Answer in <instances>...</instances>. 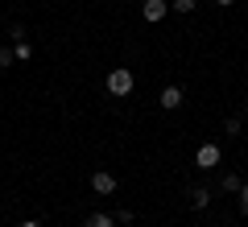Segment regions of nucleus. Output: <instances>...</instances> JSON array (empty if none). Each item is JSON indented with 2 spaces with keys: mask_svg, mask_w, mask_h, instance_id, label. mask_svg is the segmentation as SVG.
Instances as JSON below:
<instances>
[{
  "mask_svg": "<svg viewBox=\"0 0 248 227\" xmlns=\"http://www.w3.org/2000/svg\"><path fill=\"white\" fill-rule=\"evenodd\" d=\"M133 87H137V79H133V70L128 66H116L112 75H108V91H112V95H133Z\"/></svg>",
  "mask_w": 248,
  "mask_h": 227,
  "instance_id": "nucleus-1",
  "label": "nucleus"
},
{
  "mask_svg": "<svg viewBox=\"0 0 248 227\" xmlns=\"http://www.w3.org/2000/svg\"><path fill=\"white\" fill-rule=\"evenodd\" d=\"M166 13H170V0H145V4H141V17L149 21V25H157Z\"/></svg>",
  "mask_w": 248,
  "mask_h": 227,
  "instance_id": "nucleus-2",
  "label": "nucleus"
},
{
  "mask_svg": "<svg viewBox=\"0 0 248 227\" xmlns=\"http://www.w3.org/2000/svg\"><path fill=\"white\" fill-rule=\"evenodd\" d=\"M195 166H199V169H215V166H219V145H199Z\"/></svg>",
  "mask_w": 248,
  "mask_h": 227,
  "instance_id": "nucleus-3",
  "label": "nucleus"
},
{
  "mask_svg": "<svg viewBox=\"0 0 248 227\" xmlns=\"http://www.w3.org/2000/svg\"><path fill=\"white\" fill-rule=\"evenodd\" d=\"M182 99H186V95H182V87H174V83H170V87L157 95V104L166 107V112H178V107H182Z\"/></svg>",
  "mask_w": 248,
  "mask_h": 227,
  "instance_id": "nucleus-4",
  "label": "nucleus"
},
{
  "mask_svg": "<svg viewBox=\"0 0 248 227\" xmlns=\"http://www.w3.org/2000/svg\"><path fill=\"white\" fill-rule=\"evenodd\" d=\"M91 190L95 194H116V178L108 174V169H95V174H91Z\"/></svg>",
  "mask_w": 248,
  "mask_h": 227,
  "instance_id": "nucleus-5",
  "label": "nucleus"
},
{
  "mask_svg": "<svg viewBox=\"0 0 248 227\" xmlns=\"http://www.w3.org/2000/svg\"><path fill=\"white\" fill-rule=\"evenodd\" d=\"M186 198H190V207H195V211H203L207 202H211V190H207V186H195V190L186 194Z\"/></svg>",
  "mask_w": 248,
  "mask_h": 227,
  "instance_id": "nucleus-6",
  "label": "nucleus"
},
{
  "mask_svg": "<svg viewBox=\"0 0 248 227\" xmlns=\"http://www.w3.org/2000/svg\"><path fill=\"white\" fill-rule=\"evenodd\" d=\"M116 223V215H104V211H95V215H87V223L83 227H112Z\"/></svg>",
  "mask_w": 248,
  "mask_h": 227,
  "instance_id": "nucleus-7",
  "label": "nucleus"
},
{
  "mask_svg": "<svg viewBox=\"0 0 248 227\" xmlns=\"http://www.w3.org/2000/svg\"><path fill=\"white\" fill-rule=\"evenodd\" d=\"M13 58H17V62H29V58H33V45H29L25 37H21V42L13 45Z\"/></svg>",
  "mask_w": 248,
  "mask_h": 227,
  "instance_id": "nucleus-8",
  "label": "nucleus"
},
{
  "mask_svg": "<svg viewBox=\"0 0 248 227\" xmlns=\"http://www.w3.org/2000/svg\"><path fill=\"white\" fill-rule=\"evenodd\" d=\"M240 128H244V116H232V120L223 124V132H228V136H240Z\"/></svg>",
  "mask_w": 248,
  "mask_h": 227,
  "instance_id": "nucleus-9",
  "label": "nucleus"
},
{
  "mask_svg": "<svg viewBox=\"0 0 248 227\" xmlns=\"http://www.w3.org/2000/svg\"><path fill=\"white\" fill-rule=\"evenodd\" d=\"M240 186H244V182H240L236 174H223V190H228V194H240Z\"/></svg>",
  "mask_w": 248,
  "mask_h": 227,
  "instance_id": "nucleus-10",
  "label": "nucleus"
},
{
  "mask_svg": "<svg viewBox=\"0 0 248 227\" xmlns=\"http://www.w3.org/2000/svg\"><path fill=\"white\" fill-rule=\"evenodd\" d=\"M170 9H174V13H182V17H186V13H195V0H170Z\"/></svg>",
  "mask_w": 248,
  "mask_h": 227,
  "instance_id": "nucleus-11",
  "label": "nucleus"
},
{
  "mask_svg": "<svg viewBox=\"0 0 248 227\" xmlns=\"http://www.w3.org/2000/svg\"><path fill=\"white\" fill-rule=\"evenodd\" d=\"M240 215H244V219H248V182H244V186H240Z\"/></svg>",
  "mask_w": 248,
  "mask_h": 227,
  "instance_id": "nucleus-12",
  "label": "nucleus"
},
{
  "mask_svg": "<svg viewBox=\"0 0 248 227\" xmlns=\"http://www.w3.org/2000/svg\"><path fill=\"white\" fill-rule=\"evenodd\" d=\"M13 62H17V58H13V50H4V45H0V66H13Z\"/></svg>",
  "mask_w": 248,
  "mask_h": 227,
  "instance_id": "nucleus-13",
  "label": "nucleus"
},
{
  "mask_svg": "<svg viewBox=\"0 0 248 227\" xmlns=\"http://www.w3.org/2000/svg\"><path fill=\"white\" fill-rule=\"evenodd\" d=\"M21 227H42V223H37V219H25V223H21Z\"/></svg>",
  "mask_w": 248,
  "mask_h": 227,
  "instance_id": "nucleus-14",
  "label": "nucleus"
},
{
  "mask_svg": "<svg viewBox=\"0 0 248 227\" xmlns=\"http://www.w3.org/2000/svg\"><path fill=\"white\" fill-rule=\"evenodd\" d=\"M215 4H223V9H228V4H236V0H215Z\"/></svg>",
  "mask_w": 248,
  "mask_h": 227,
  "instance_id": "nucleus-15",
  "label": "nucleus"
},
{
  "mask_svg": "<svg viewBox=\"0 0 248 227\" xmlns=\"http://www.w3.org/2000/svg\"><path fill=\"white\" fill-rule=\"evenodd\" d=\"M244 120H248V99H244Z\"/></svg>",
  "mask_w": 248,
  "mask_h": 227,
  "instance_id": "nucleus-16",
  "label": "nucleus"
}]
</instances>
